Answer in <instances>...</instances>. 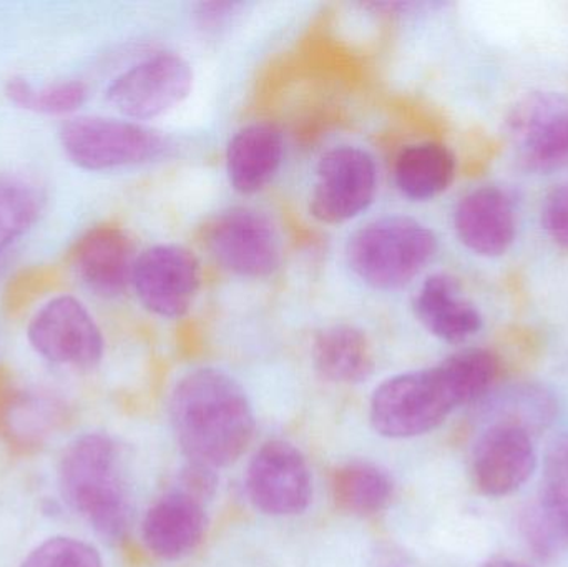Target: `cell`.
<instances>
[{"mask_svg": "<svg viewBox=\"0 0 568 567\" xmlns=\"http://www.w3.org/2000/svg\"><path fill=\"white\" fill-rule=\"evenodd\" d=\"M499 368V358L489 350L467 348L433 368L393 376L371 398V425L384 438L426 435L454 409L486 396Z\"/></svg>", "mask_w": 568, "mask_h": 567, "instance_id": "6da1fadb", "label": "cell"}, {"mask_svg": "<svg viewBox=\"0 0 568 567\" xmlns=\"http://www.w3.org/2000/svg\"><path fill=\"white\" fill-rule=\"evenodd\" d=\"M170 418L189 462L213 469L239 462L256 428L243 386L215 368L195 369L180 379L170 398Z\"/></svg>", "mask_w": 568, "mask_h": 567, "instance_id": "7a4b0ae2", "label": "cell"}, {"mask_svg": "<svg viewBox=\"0 0 568 567\" xmlns=\"http://www.w3.org/2000/svg\"><path fill=\"white\" fill-rule=\"evenodd\" d=\"M60 492L105 539L126 535L132 522V503L123 479L120 453L105 435L77 438L63 453L59 466Z\"/></svg>", "mask_w": 568, "mask_h": 567, "instance_id": "3957f363", "label": "cell"}, {"mask_svg": "<svg viewBox=\"0 0 568 567\" xmlns=\"http://www.w3.org/2000/svg\"><path fill=\"white\" fill-rule=\"evenodd\" d=\"M436 252L433 230L407 216H386L351 236L346 260L366 285L389 292L409 285Z\"/></svg>", "mask_w": 568, "mask_h": 567, "instance_id": "277c9868", "label": "cell"}, {"mask_svg": "<svg viewBox=\"0 0 568 567\" xmlns=\"http://www.w3.org/2000/svg\"><path fill=\"white\" fill-rule=\"evenodd\" d=\"M60 145L77 166L90 172L140 165L165 149L163 136L132 120L75 117L59 132Z\"/></svg>", "mask_w": 568, "mask_h": 567, "instance_id": "5b68a950", "label": "cell"}, {"mask_svg": "<svg viewBox=\"0 0 568 567\" xmlns=\"http://www.w3.org/2000/svg\"><path fill=\"white\" fill-rule=\"evenodd\" d=\"M205 246L226 272L243 279L272 275L282 262V243L273 223L252 209H232L206 226Z\"/></svg>", "mask_w": 568, "mask_h": 567, "instance_id": "8992f818", "label": "cell"}, {"mask_svg": "<svg viewBox=\"0 0 568 567\" xmlns=\"http://www.w3.org/2000/svg\"><path fill=\"white\" fill-rule=\"evenodd\" d=\"M376 189L373 156L356 146H337L317 163L310 196L311 215L327 225L349 222L369 209Z\"/></svg>", "mask_w": 568, "mask_h": 567, "instance_id": "52a82bcc", "label": "cell"}, {"mask_svg": "<svg viewBox=\"0 0 568 567\" xmlns=\"http://www.w3.org/2000/svg\"><path fill=\"white\" fill-rule=\"evenodd\" d=\"M506 129L526 169L554 172L568 165V99L562 93L523 97L507 115Z\"/></svg>", "mask_w": 568, "mask_h": 567, "instance_id": "ba28073f", "label": "cell"}, {"mask_svg": "<svg viewBox=\"0 0 568 567\" xmlns=\"http://www.w3.org/2000/svg\"><path fill=\"white\" fill-rule=\"evenodd\" d=\"M192 85L190 63L176 53L163 52L116 77L106 89V100L126 119H156L180 105Z\"/></svg>", "mask_w": 568, "mask_h": 567, "instance_id": "9c48e42d", "label": "cell"}, {"mask_svg": "<svg viewBox=\"0 0 568 567\" xmlns=\"http://www.w3.org/2000/svg\"><path fill=\"white\" fill-rule=\"evenodd\" d=\"M246 492L265 515H303L313 502V475L303 453L283 439L265 443L246 469Z\"/></svg>", "mask_w": 568, "mask_h": 567, "instance_id": "30bf717a", "label": "cell"}, {"mask_svg": "<svg viewBox=\"0 0 568 567\" xmlns=\"http://www.w3.org/2000/svg\"><path fill=\"white\" fill-rule=\"evenodd\" d=\"M27 336L43 358L80 369L99 365L105 346L89 310L67 295L50 300L33 315Z\"/></svg>", "mask_w": 568, "mask_h": 567, "instance_id": "8fae6325", "label": "cell"}, {"mask_svg": "<svg viewBox=\"0 0 568 567\" xmlns=\"http://www.w3.org/2000/svg\"><path fill=\"white\" fill-rule=\"evenodd\" d=\"M202 272L196 256L179 245H156L136 259L132 286L142 305L163 318H180L199 295Z\"/></svg>", "mask_w": 568, "mask_h": 567, "instance_id": "7c38bea8", "label": "cell"}, {"mask_svg": "<svg viewBox=\"0 0 568 567\" xmlns=\"http://www.w3.org/2000/svg\"><path fill=\"white\" fill-rule=\"evenodd\" d=\"M537 468L534 436L510 426H487L470 462V476L480 495L503 498L523 488Z\"/></svg>", "mask_w": 568, "mask_h": 567, "instance_id": "4fadbf2b", "label": "cell"}, {"mask_svg": "<svg viewBox=\"0 0 568 567\" xmlns=\"http://www.w3.org/2000/svg\"><path fill=\"white\" fill-rule=\"evenodd\" d=\"M136 259L132 240L115 225L89 230L70 252V265L83 285L106 298L122 295L132 285Z\"/></svg>", "mask_w": 568, "mask_h": 567, "instance_id": "5bb4252c", "label": "cell"}, {"mask_svg": "<svg viewBox=\"0 0 568 567\" xmlns=\"http://www.w3.org/2000/svg\"><path fill=\"white\" fill-rule=\"evenodd\" d=\"M454 226L467 250L496 259L504 255L516 240V209L504 190L483 186L460 200L454 213Z\"/></svg>", "mask_w": 568, "mask_h": 567, "instance_id": "9a60e30c", "label": "cell"}, {"mask_svg": "<svg viewBox=\"0 0 568 567\" xmlns=\"http://www.w3.org/2000/svg\"><path fill=\"white\" fill-rule=\"evenodd\" d=\"M209 528L205 503L175 489L146 512L142 533L146 548L156 558L176 561L192 555Z\"/></svg>", "mask_w": 568, "mask_h": 567, "instance_id": "2e32d148", "label": "cell"}, {"mask_svg": "<svg viewBox=\"0 0 568 567\" xmlns=\"http://www.w3.org/2000/svg\"><path fill=\"white\" fill-rule=\"evenodd\" d=\"M414 310L424 328L443 342L464 343L483 328V315L460 292L449 275H433L414 300Z\"/></svg>", "mask_w": 568, "mask_h": 567, "instance_id": "e0dca14e", "label": "cell"}, {"mask_svg": "<svg viewBox=\"0 0 568 567\" xmlns=\"http://www.w3.org/2000/svg\"><path fill=\"white\" fill-rule=\"evenodd\" d=\"M284 142L273 123H252L240 130L226 149V172L236 192H260L282 166Z\"/></svg>", "mask_w": 568, "mask_h": 567, "instance_id": "ac0fdd59", "label": "cell"}, {"mask_svg": "<svg viewBox=\"0 0 568 567\" xmlns=\"http://www.w3.org/2000/svg\"><path fill=\"white\" fill-rule=\"evenodd\" d=\"M313 365L327 382L357 385L374 373V353L369 340L351 325H334L314 336Z\"/></svg>", "mask_w": 568, "mask_h": 567, "instance_id": "d6986e66", "label": "cell"}, {"mask_svg": "<svg viewBox=\"0 0 568 567\" xmlns=\"http://www.w3.org/2000/svg\"><path fill=\"white\" fill-rule=\"evenodd\" d=\"M456 159L443 143L423 142L406 146L394 166L397 189L407 199L424 202L449 189Z\"/></svg>", "mask_w": 568, "mask_h": 567, "instance_id": "ffe728a7", "label": "cell"}, {"mask_svg": "<svg viewBox=\"0 0 568 567\" xmlns=\"http://www.w3.org/2000/svg\"><path fill=\"white\" fill-rule=\"evenodd\" d=\"M479 402H484L487 426H510L524 429L530 436H537L546 429L557 412L554 396L542 386L532 383L489 392Z\"/></svg>", "mask_w": 568, "mask_h": 567, "instance_id": "44dd1931", "label": "cell"}, {"mask_svg": "<svg viewBox=\"0 0 568 567\" xmlns=\"http://www.w3.org/2000/svg\"><path fill=\"white\" fill-rule=\"evenodd\" d=\"M331 493L337 508L349 515L373 516L384 512L396 495L393 476L369 462H349L334 469Z\"/></svg>", "mask_w": 568, "mask_h": 567, "instance_id": "7402d4cb", "label": "cell"}, {"mask_svg": "<svg viewBox=\"0 0 568 567\" xmlns=\"http://www.w3.org/2000/svg\"><path fill=\"white\" fill-rule=\"evenodd\" d=\"M6 95L13 105L30 110V112L67 115V113L75 112L85 103L89 90L80 80L57 82L42 87V89H36L23 77H12L7 80Z\"/></svg>", "mask_w": 568, "mask_h": 567, "instance_id": "603a6c76", "label": "cell"}, {"mask_svg": "<svg viewBox=\"0 0 568 567\" xmlns=\"http://www.w3.org/2000/svg\"><path fill=\"white\" fill-rule=\"evenodd\" d=\"M42 196L27 183L0 180V255L36 223Z\"/></svg>", "mask_w": 568, "mask_h": 567, "instance_id": "cb8c5ba5", "label": "cell"}, {"mask_svg": "<svg viewBox=\"0 0 568 567\" xmlns=\"http://www.w3.org/2000/svg\"><path fill=\"white\" fill-rule=\"evenodd\" d=\"M519 526L524 541L542 561L556 558L568 543L566 533L542 499L524 509Z\"/></svg>", "mask_w": 568, "mask_h": 567, "instance_id": "d4e9b609", "label": "cell"}, {"mask_svg": "<svg viewBox=\"0 0 568 567\" xmlns=\"http://www.w3.org/2000/svg\"><path fill=\"white\" fill-rule=\"evenodd\" d=\"M542 499L568 539V435L550 445L544 472Z\"/></svg>", "mask_w": 568, "mask_h": 567, "instance_id": "484cf974", "label": "cell"}, {"mask_svg": "<svg viewBox=\"0 0 568 567\" xmlns=\"http://www.w3.org/2000/svg\"><path fill=\"white\" fill-rule=\"evenodd\" d=\"M20 567H103L93 546L73 538H52L33 549Z\"/></svg>", "mask_w": 568, "mask_h": 567, "instance_id": "4316f807", "label": "cell"}, {"mask_svg": "<svg viewBox=\"0 0 568 567\" xmlns=\"http://www.w3.org/2000/svg\"><path fill=\"white\" fill-rule=\"evenodd\" d=\"M542 226L549 239L568 252V182L547 193L542 205Z\"/></svg>", "mask_w": 568, "mask_h": 567, "instance_id": "83f0119b", "label": "cell"}, {"mask_svg": "<svg viewBox=\"0 0 568 567\" xmlns=\"http://www.w3.org/2000/svg\"><path fill=\"white\" fill-rule=\"evenodd\" d=\"M219 488V476L210 466L189 463L180 473L179 488L185 495L205 503L213 498Z\"/></svg>", "mask_w": 568, "mask_h": 567, "instance_id": "f1b7e54d", "label": "cell"}, {"mask_svg": "<svg viewBox=\"0 0 568 567\" xmlns=\"http://www.w3.org/2000/svg\"><path fill=\"white\" fill-rule=\"evenodd\" d=\"M232 10L233 3H206V6H202L200 19H202L203 26L216 27L229 17Z\"/></svg>", "mask_w": 568, "mask_h": 567, "instance_id": "f546056e", "label": "cell"}, {"mask_svg": "<svg viewBox=\"0 0 568 567\" xmlns=\"http://www.w3.org/2000/svg\"><path fill=\"white\" fill-rule=\"evenodd\" d=\"M480 567H530L526 563L514 561V559L507 558H493L489 561L484 563Z\"/></svg>", "mask_w": 568, "mask_h": 567, "instance_id": "4dcf8cb0", "label": "cell"}]
</instances>
